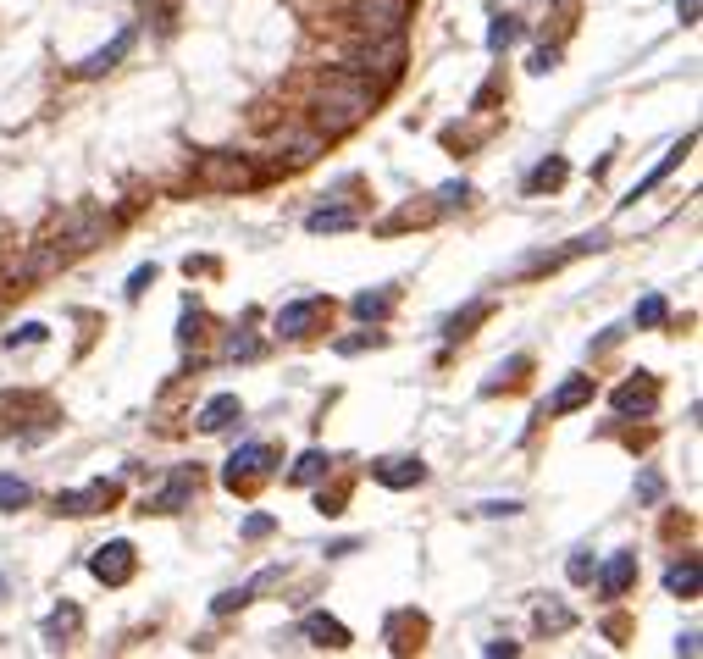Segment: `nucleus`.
Masks as SVG:
<instances>
[{"mask_svg": "<svg viewBox=\"0 0 703 659\" xmlns=\"http://www.w3.org/2000/svg\"><path fill=\"white\" fill-rule=\"evenodd\" d=\"M371 106H377V89L360 72H327L310 89V122H316V133H349L355 122L371 117Z\"/></svg>", "mask_w": 703, "mask_h": 659, "instance_id": "obj_1", "label": "nucleus"}, {"mask_svg": "<svg viewBox=\"0 0 703 659\" xmlns=\"http://www.w3.org/2000/svg\"><path fill=\"white\" fill-rule=\"evenodd\" d=\"M344 61H349V72H360V78H399L405 72V39L399 34H360L355 45L344 50Z\"/></svg>", "mask_w": 703, "mask_h": 659, "instance_id": "obj_2", "label": "nucleus"}, {"mask_svg": "<svg viewBox=\"0 0 703 659\" xmlns=\"http://www.w3.org/2000/svg\"><path fill=\"white\" fill-rule=\"evenodd\" d=\"M194 178L205 183V189L216 194H239L255 183V167L244 156H227V150H211V156H200V167H194Z\"/></svg>", "mask_w": 703, "mask_h": 659, "instance_id": "obj_3", "label": "nucleus"}, {"mask_svg": "<svg viewBox=\"0 0 703 659\" xmlns=\"http://www.w3.org/2000/svg\"><path fill=\"white\" fill-rule=\"evenodd\" d=\"M405 17H410V0H355L349 6V23L360 34H399Z\"/></svg>", "mask_w": 703, "mask_h": 659, "instance_id": "obj_4", "label": "nucleus"}, {"mask_svg": "<svg viewBox=\"0 0 703 659\" xmlns=\"http://www.w3.org/2000/svg\"><path fill=\"white\" fill-rule=\"evenodd\" d=\"M194 493H200V471H194V466H178L167 482H161V488L150 493V510H155V516H178Z\"/></svg>", "mask_w": 703, "mask_h": 659, "instance_id": "obj_5", "label": "nucleus"}, {"mask_svg": "<svg viewBox=\"0 0 703 659\" xmlns=\"http://www.w3.org/2000/svg\"><path fill=\"white\" fill-rule=\"evenodd\" d=\"M277 466V449L272 444H244L239 455L227 460V471H222V482L227 488H239V482H255V477H266V471Z\"/></svg>", "mask_w": 703, "mask_h": 659, "instance_id": "obj_6", "label": "nucleus"}, {"mask_svg": "<svg viewBox=\"0 0 703 659\" xmlns=\"http://www.w3.org/2000/svg\"><path fill=\"white\" fill-rule=\"evenodd\" d=\"M322 316H327V300H288L283 311H277V333L283 338H310Z\"/></svg>", "mask_w": 703, "mask_h": 659, "instance_id": "obj_7", "label": "nucleus"}, {"mask_svg": "<svg viewBox=\"0 0 703 659\" xmlns=\"http://www.w3.org/2000/svg\"><path fill=\"white\" fill-rule=\"evenodd\" d=\"M89 571H95L100 582H111V588H122V582L133 576V543H128V538H117V543H106V549H95Z\"/></svg>", "mask_w": 703, "mask_h": 659, "instance_id": "obj_8", "label": "nucleus"}, {"mask_svg": "<svg viewBox=\"0 0 703 659\" xmlns=\"http://www.w3.org/2000/svg\"><path fill=\"white\" fill-rule=\"evenodd\" d=\"M371 477H377L382 488H421V482H427V466H421L416 455H388V460L371 466Z\"/></svg>", "mask_w": 703, "mask_h": 659, "instance_id": "obj_9", "label": "nucleus"}, {"mask_svg": "<svg viewBox=\"0 0 703 659\" xmlns=\"http://www.w3.org/2000/svg\"><path fill=\"white\" fill-rule=\"evenodd\" d=\"M111 499H117L111 482H89V488H67V493H61L56 510H61V516H95V510H106Z\"/></svg>", "mask_w": 703, "mask_h": 659, "instance_id": "obj_10", "label": "nucleus"}, {"mask_svg": "<svg viewBox=\"0 0 703 659\" xmlns=\"http://www.w3.org/2000/svg\"><path fill=\"white\" fill-rule=\"evenodd\" d=\"M609 405H615L620 416H654V410H659V388H654V377H637V383L615 388V399H609Z\"/></svg>", "mask_w": 703, "mask_h": 659, "instance_id": "obj_11", "label": "nucleus"}, {"mask_svg": "<svg viewBox=\"0 0 703 659\" xmlns=\"http://www.w3.org/2000/svg\"><path fill=\"white\" fill-rule=\"evenodd\" d=\"M632 576H637V554H632V549H615V554H609V565L598 571V588H604V599H620V593L632 588Z\"/></svg>", "mask_w": 703, "mask_h": 659, "instance_id": "obj_12", "label": "nucleus"}, {"mask_svg": "<svg viewBox=\"0 0 703 659\" xmlns=\"http://www.w3.org/2000/svg\"><path fill=\"white\" fill-rule=\"evenodd\" d=\"M128 50H133V28H122V34L111 39L106 50H95V56H89V61H78V78H106V72L117 67V61L128 56Z\"/></svg>", "mask_w": 703, "mask_h": 659, "instance_id": "obj_13", "label": "nucleus"}, {"mask_svg": "<svg viewBox=\"0 0 703 659\" xmlns=\"http://www.w3.org/2000/svg\"><path fill=\"white\" fill-rule=\"evenodd\" d=\"M587 399H593V377H565L560 388H554L549 394V416H565V410H576V405H587Z\"/></svg>", "mask_w": 703, "mask_h": 659, "instance_id": "obj_14", "label": "nucleus"}, {"mask_svg": "<svg viewBox=\"0 0 703 659\" xmlns=\"http://www.w3.org/2000/svg\"><path fill=\"white\" fill-rule=\"evenodd\" d=\"M305 637H310L316 648H349V626L333 621V615H322V610L305 615Z\"/></svg>", "mask_w": 703, "mask_h": 659, "instance_id": "obj_15", "label": "nucleus"}, {"mask_svg": "<svg viewBox=\"0 0 703 659\" xmlns=\"http://www.w3.org/2000/svg\"><path fill=\"white\" fill-rule=\"evenodd\" d=\"M277 150H283V156L288 161H294V167H305V161H316V156H322V133H316V128H305V133H283V139H277Z\"/></svg>", "mask_w": 703, "mask_h": 659, "instance_id": "obj_16", "label": "nucleus"}, {"mask_svg": "<svg viewBox=\"0 0 703 659\" xmlns=\"http://www.w3.org/2000/svg\"><path fill=\"white\" fill-rule=\"evenodd\" d=\"M239 416H244L239 394H216V399H211V405H205V410H200V416H194V421H200V432H222L227 421H239Z\"/></svg>", "mask_w": 703, "mask_h": 659, "instance_id": "obj_17", "label": "nucleus"}, {"mask_svg": "<svg viewBox=\"0 0 703 659\" xmlns=\"http://www.w3.org/2000/svg\"><path fill=\"white\" fill-rule=\"evenodd\" d=\"M106 239V216H78L67 233H61V250H95Z\"/></svg>", "mask_w": 703, "mask_h": 659, "instance_id": "obj_18", "label": "nucleus"}, {"mask_svg": "<svg viewBox=\"0 0 703 659\" xmlns=\"http://www.w3.org/2000/svg\"><path fill=\"white\" fill-rule=\"evenodd\" d=\"M327 471H333V455H322V449H305V455L294 460V471H288V482H294V488H310V482H322Z\"/></svg>", "mask_w": 703, "mask_h": 659, "instance_id": "obj_19", "label": "nucleus"}, {"mask_svg": "<svg viewBox=\"0 0 703 659\" xmlns=\"http://www.w3.org/2000/svg\"><path fill=\"white\" fill-rule=\"evenodd\" d=\"M687 150H692V139H681V144H670V150H665V161H659V167H654V172H648V178H643V183H637V189H632V200H643V194H648V189H659V183H665V178H670V172H676V167H681V156H687Z\"/></svg>", "mask_w": 703, "mask_h": 659, "instance_id": "obj_20", "label": "nucleus"}, {"mask_svg": "<svg viewBox=\"0 0 703 659\" xmlns=\"http://www.w3.org/2000/svg\"><path fill=\"white\" fill-rule=\"evenodd\" d=\"M305 228L310 233H344V228H355V211L349 205H322V211L305 216Z\"/></svg>", "mask_w": 703, "mask_h": 659, "instance_id": "obj_21", "label": "nucleus"}, {"mask_svg": "<svg viewBox=\"0 0 703 659\" xmlns=\"http://www.w3.org/2000/svg\"><path fill=\"white\" fill-rule=\"evenodd\" d=\"M61 261H67V250H61V244H39V250L28 255L23 266H17V277H50Z\"/></svg>", "mask_w": 703, "mask_h": 659, "instance_id": "obj_22", "label": "nucleus"}, {"mask_svg": "<svg viewBox=\"0 0 703 659\" xmlns=\"http://www.w3.org/2000/svg\"><path fill=\"white\" fill-rule=\"evenodd\" d=\"M665 588L681 593V599H698V560H692V554H687V560H676V565L665 571Z\"/></svg>", "mask_w": 703, "mask_h": 659, "instance_id": "obj_23", "label": "nucleus"}, {"mask_svg": "<svg viewBox=\"0 0 703 659\" xmlns=\"http://www.w3.org/2000/svg\"><path fill=\"white\" fill-rule=\"evenodd\" d=\"M28 504H34V488L12 471H0V510H28Z\"/></svg>", "mask_w": 703, "mask_h": 659, "instance_id": "obj_24", "label": "nucleus"}, {"mask_svg": "<svg viewBox=\"0 0 703 659\" xmlns=\"http://www.w3.org/2000/svg\"><path fill=\"white\" fill-rule=\"evenodd\" d=\"M388 311H394V294H388V288H377V294H355V316H360V322H382Z\"/></svg>", "mask_w": 703, "mask_h": 659, "instance_id": "obj_25", "label": "nucleus"}, {"mask_svg": "<svg viewBox=\"0 0 703 659\" xmlns=\"http://www.w3.org/2000/svg\"><path fill=\"white\" fill-rule=\"evenodd\" d=\"M560 183H565V161H560V156H549V161H543V167H537V172H532V178H526V194H543V189H560Z\"/></svg>", "mask_w": 703, "mask_h": 659, "instance_id": "obj_26", "label": "nucleus"}, {"mask_svg": "<svg viewBox=\"0 0 703 659\" xmlns=\"http://www.w3.org/2000/svg\"><path fill=\"white\" fill-rule=\"evenodd\" d=\"M72 632H78V610H72V604H61V610L45 621V637L61 648V637H72Z\"/></svg>", "mask_w": 703, "mask_h": 659, "instance_id": "obj_27", "label": "nucleus"}, {"mask_svg": "<svg viewBox=\"0 0 703 659\" xmlns=\"http://www.w3.org/2000/svg\"><path fill=\"white\" fill-rule=\"evenodd\" d=\"M482 316H488V300H477V305H471L465 316H454V322L443 327V338H449V344H454V338H471V327H477Z\"/></svg>", "mask_w": 703, "mask_h": 659, "instance_id": "obj_28", "label": "nucleus"}, {"mask_svg": "<svg viewBox=\"0 0 703 659\" xmlns=\"http://www.w3.org/2000/svg\"><path fill=\"white\" fill-rule=\"evenodd\" d=\"M515 39H521V23H515V17H493V28H488V50H510Z\"/></svg>", "mask_w": 703, "mask_h": 659, "instance_id": "obj_29", "label": "nucleus"}, {"mask_svg": "<svg viewBox=\"0 0 703 659\" xmlns=\"http://www.w3.org/2000/svg\"><path fill=\"white\" fill-rule=\"evenodd\" d=\"M665 316H670L665 294H648V300L637 305V316H632V322H637V327H659V322H665Z\"/></svg>", "mask_w": 703, "mask_h": 659, "instance_id": "obj_30", "label": "nucleus"}, {"mask_svg": "<svg viewBox=\"0 0 703 659\" xmlns=\"http://www.w3.org/2000/svg\"><path fill=\"white\" fill-rule=\"evenodd\" d=\"M571 621H576V615L565 610V604H543V610H537V632H565Z\"/></svg>", "mask_w": 703, "mask_h": 659, "instance_id": "obj_31", "label": "nucleus"}, {"mask_svg": "<svg viewBox=\"0 0 703 659\" xmlns=\"http://www.w3.org/2000/svg\"><path fill=\"white\" fill-rule=\"evenodd\" d=\"M250 599H255V588L244 582V588H227V593H216V604H211V610H216V615H233V610H244Z\"/></svg>", "mask_w": 703, "mask_h": 659, "instance_id": "obj_32", "label": "nucleus"}, {"mask_svg": "<svg viewBox=\"0 0 703 659\" xmlns=\"http://www.w3.org/2000/svg\"><path fill=\"white\" fill-rule=\"evenodd\" d=\"M45 333H50L45 322H23L17 333H6V349H17V344H45Z\"/></svg>", "mask_w": 703, "mask_h": 659, "instance_id": "obj_33", "label": "nucleus"}, {"mask_svg": "<svg viewBox=\"0 0 703 659\" xmlns=\"http://www.w3.org/2000/svg\"><path fill=\"white\" fill-rule=\"evenodd\" d=\"M637 499L659 504V499H665V477H659V471H643V477H637Z\"/></svg>", "mask_w": 703, "mask_h": 659, "instance_id": "obj_34", "label": "nucleus"}, {"mask_svg": "<svg viewBox=\"0 0 703 659\" xmlns=\"http://www.w3.org/2000/svg\"><path fill=\"white\" fill-rule=\"evenodd\" d=\"M471 200V183H443L438 189V211H454V205Z\"/></svg>", "mask_w": 703, "mask_h": 659, "instance_id": "obj_35", "label": "nucleus"}, {"mask_svg": "<svg viewBox=\"0 0 703 659\" xmlns=\"http://www.w3.org/2000/svg\"><path fill=\"white\" fill-rule=\"evenodd\" d=\"M482 516H493V521H499V516H521V499H488V504H482Z\"/></svg>", "mask_w": 703, "mask_h": 659, "instance_id": "obj_36", "label": "nucleus"}, {"mask_svg": "<svg viewBox=\"0 0 703 659\" xmlns=\"http://www.w3.org/2000/svg\"><path fill=\"white\" fill-rule=\"evenodd\" d=\"M554 67H560V50H554V45L532 50V72H554Z\"/></svg>", "mask_w": 703, "mask_h": 659, "instance_id": "obj_37", "label": "nucleus"}, {"mask_svg": "<svg viewBox=\"0 0 703 659\" xmlns=\"http://www.w3.org/2000/svg\"><path fill=\"white\" fill-rule=\"evenodd\" d=\"M150 283H155V266H139V272L128 277V300H139V294H144Z\"/></svg>", "mask_w": 703, "mask_h": 659, "instance_id": "obj_38", "label": "nucleus"}, {"mask_svg": "<svg viewBox=\"0 0 703 659\" xmlns=\"http://www.w3.org/2000/svg\"><path fill=\"white\" fill-rule=\"evenodd\" d=\"M255 349H261V344H255V338H227V349H222V355H227V360H239V355L250 360Z\"/></svg>", "mask_w": 703, "mask_h": 659, "instance_id": "obj_39", "label": "nucleus"}, {"mask_svg": "<svg viewBox=\"0 0 703 659\" xmlns=\"http://www.w3.org/2000/svg\"><path fill=\"white\" fill-rule=\"evenodd\" d=\"M565 576H571V582H587V576H593V560H587V554H571V565H565Z\"/></svg>", "mask_w": 703, "mask_h": 659, "instance_id": "obj_40", "label": "nucleus"}, {"mask_svg": "<svg viewBox=\"0 0 703 659\" xmlns=\"http://www.w3.org/2000/svg\"><path fill=\"white\" fill-rule=\"evenodd\" d=\"M272 527H277L272 516H250V521H244V538L255 543V538H266V532H272Z\"/></svg>", "mask_w": 703, "mask_h": 659, "instance_id": "obj_41", "label": "nucleus"}, {"mask_svg": "<svg viewBox=\"0 0 703 659\" xmlns=\"http://www.w3.org/2000/svg\"><path fill=\"white\" fill-rule=\"evenodd\" d=\"M482 654H488V659H499V654L510 659V654H515V643H504V637H493V643H482Z\"/></svg>", "mask_w": 703, "mask_h": 659, "instance_id": "obj_42", "label": "nucleus"}, {"mask_svg": "<svg viewBox=\"0 0 703 659\" xmlns=\"http://www.w3.org/2000/svg\"><path fill=\"white\" fill-rule=\"evenodd\" d=\"M676 654H687V659L698 654V632H681V637H676Z\"/></svg>", "mask_w": 703, "mask_h": 659, "instance_id": "obj_43", "label": "nucleus"}, {"mask_svg": "<svg viewBox=\"0 0 703 659\" xmlns=\"http://www.w3.org/2000/svg\"><path fill=\"white\" fill-rule=\"evenodd\" d=\"M355 549H360L355 538H338V543H333V549H327V554H333V560H344V554H355Z\"/></svg>", "mask_w": 703, "mask_h": 659, "instance_id": "obj_44", "label": "nucleus"}, {"mask_svg": "<svg viewBox=\"0 0 703 659\" xmlns=\"http://www.w3.org/2000/svg\"><path fill=\"white\" fill-rule=\"evenodd\" d=\"M676 12H681V23H698V0H676Z\"/></svg>", "mask_w": 703, "mask_h": 659, "instance_id": "obj_45", "label": "nucleus"}, {"mask_svg": "<svg viewBox=\"0 0 703 659\" xmlns=\"http://www.w3.org/2000/svg\"><path fill=\"white\" fill-rule=\"evenodd\" d=\"M0 593H6V576H0Z\"/></svg>", "mask_w": 703, "mask_h": 659, "instance_id": "obj_46", "label": "nucleus"}]
</instances>
